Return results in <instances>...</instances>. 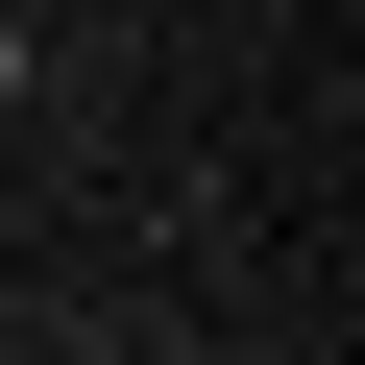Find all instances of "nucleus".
Returning a JSON list of instances; mask_svg holds the SVG:
<instances>
[{"mask_svg": "<svg viewBox=\"0 0 365 365\" xmlns=\"http://www.w3.org/2000/svg\"><path fill=\"white\" fill-rule=\"evenodd\" d=\"M0 98H25V25H0Z\"/></svg>", "mask_w": 365, "mask_h": 365, "instance_id": "nucleus-1", "label": "nucleus"}]
</instances>
